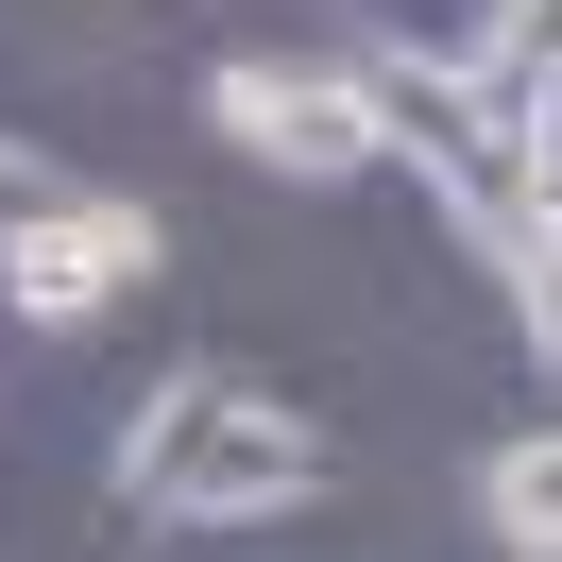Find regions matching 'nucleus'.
Instances as JSON below:
<instances>
[{
    "label": "nucleus",
    "mask_w": 562,
    "mask_h": 562,
    "mask_svg": "<svg viewBox=\"0 0 562 562\" xmlns=\"http://www.w3.org/2000/svg\"><path fill=\"white\" fill-rule=\"evenodd\" d=\"M512 562H562V546H512Z\"/></svg>",
    "instance_id": "7"
},
{
    "label": "nucleus",
    "mask_w": 562,
    "mask_h": 562,
    "mask_svg": "<svg viewBox=\"0 0 562 562\" xmlns=\"http://www.w3.org/2000/svg\"><path fill=\"white\" fill-rule=\"evenodd\" d=\"M477 512H494V546H562V426H528V443L477 460Z\"/></svg>",
    "instance_id": "4"
},
{
    "label": "nucleus",
    "mask_w": 562,
    "mask_h": 562,
    "mask_svg": "<svg viewBox=\"0 0 562 562\" xmlns=\"http://www.w3.org/2000/svg\"><path fill=\"white\" fill-rule=\"evenodd\" d=\"M137 273H154V205H103V188H69L35 239H0V290H18V324H103Z\"/></svg>",
    "instance_id": "3"
},
{
    "label": "nucleus",
    "mask_w": 562,
    "mask_h": 562,
    "mask_svg": "<svg viewBox=\"0 0 562 562\" xmlns=\"http://www.w3.org/2000/svg\"><path fill=\"white\" fill-rule=\"evenodd\" d=\"M120 494H137L154 528H256V512H307L324 494V443L290 409H256L239 375H171L120 426Z\"/></svg>",
    "instance_id": "1"
},
{
    "label": "nucleus",
    "mask_w": 562,
    "mask_h": 562,
    "mask_svg": "<svg viewBox=\"0 0 562 562\" xmlns=\"http://www.w3.org/2000/svg\"><path fill=\"white\" fill-rule=\"evenodd\" d=\"M477 86L494 103H562V0H494L477 18Z\"/></svg>",
    "instance_id": "5"
},
{
    "label": "nucleus",
    "mask_w": 562,
    "mask_h": 562,
    "mask_svg": "<svg viewBox=\"0 0 562 562\" xmlns=\"http://www.w3.org/2000/svg\"><path fill=\"white\" fill-rule=\"evenodd\" d=\"M52 205H69V171H52V154H18V137H0V239H35Z\"/></svg>",
    "instance_id": "6"
},
{
    "label": "nucleus",
    "mask_w": 562,
    "mask_h": 562,
    "mask_svg": "<svg viewBox=\"0 0 562 562\" xmlns=\"http://www.w3.org/2000/svg\"><path fill=\"white\" fill-rule=\"evenodd\" d=\"M205 120L256 154V171H290V188L375 171V103H358V69H273V52H239V69H205Z\"/></svg>",
    "instance_id": "2"
}]
</instances>
